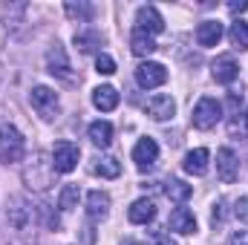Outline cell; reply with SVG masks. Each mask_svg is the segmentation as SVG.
<instances>
[{
  "mask_svg": "<svg viewBox=\"0 0 248 245\" xmlns=\"http://www.w3.org/2000/svg\"><path fill=\"white\" fill-rule=\"evenodd\" d=\"M20 179L23 184L32 190V193H46L52 182H55V165H52V156L49 153H32L20 170Z\"/></svg>",
  "mask_w": 248,
  "mask_h": 245,
  "instance_id": "obj_1",
  "label": "cell"
},
{
  "mask_svg": "<svg viewBox=\"0 0 248 245\" xmlns=\"http://www.w3.org/2000/svg\"><path fill=\"white\" fill-rule=\"evenodd\" d=\"M26 156V141L23 133L15 124H3L0 127V162L3 165H17Z\"/></svg>",
  "mask_w": 248,
  "mask_h": 245,
  "instance_id": "obj_2",
  "label": "cell"
},
{
  "mask_svg": "<svg viewBox=\"0 0 248 245\" xmlns=\"http://www.w3.org/2000/svg\"><path fill=\"white\" fill-rule=\"evenodd\" d=\"M29 101H32V110H35L44 122H52V119H58V113H61L58 92L49 90V87H35V90L29 92Z\"/></svg>",
  "mask_w": 248,
  "mask_h": 245,
  "instance_id": "obj_3",
  "label": "cell"
},
{
  "mask_svg": "<svg viewBox=\"0 0 248 245\" xmlns=\"http://www.w3.org/2000/svg\"><path fill=\"white\" fill-rule=\"evenodd\" d=\"M222 119V107H219V101L217 98H199V104L193 107V127L196 130H211V127H217Z\"/></svg>",
  "mask_w": 248,
  "mask_h": 245,
  "instance_id": "obj_4",
  "label": "cell"
},
{
  "mask_svg": "<svg viewBox=\"0 0 248 245\" xmlns=\"http://www.w3.org/2000/svg\"><path fill=\"white\" fill-rule=\"evenodd\" d=\"M168 81V69L162 66V63L156 61H144L136 66V84L141 87V90H156V87H162Z\"/></svg>",
  "mask_w": 248,
  "mask_h": 245,
  "instance_id": "obj_5",
  "label": "cell"
},
{
  "mask_svg": "<svg viewBox=\"0 0 248 245\" xmlns=\"http://www.w3.org/2000/svg\"><path fill=\"white\" fill-rule=\"evenodd\" d=\"M78 159H81V150H78V144H72V141H58L55 150H52L55 173H72V170L78 168Z\"/></svg>",
  "mask_w": 248,
  "mask_h": 245,
  "instance_id": "obj_6",
  "label": "cell"
},
{
  "mask_svg": "<svg viewBox=\"0 0 248 245\" xmlns=\"http://www.w3.org/2000/svg\"><path fill=\"white\" fill-rule=\"evenodd\" d=\"M133 162H136V168H139L141 173L153 170L156 162H159V144H156L153 138H139L136 147H133Z\"/></svg>",
  "mask_w": 248,
  "mask_h": 245,
  "instance_id": "obj_7",
  "label": "cell"
},
{
  "mask_svg": "<svg viewBox=\"0 0 248 245\" xmlns=\"http://www.w3.org/2000/svg\"><path fill=\"white\" fill-rule=\"evenodd\" d=\"M46 69H49L55 78L66 81V84H72V81H75L72 66H69V58H66V52H63L61 44H52V46H49V52H46Z\"/></svg>",
  "mask_w": 248,
  "mask_h": 245,
  "instance_id": "obj_8",
  "label": "cell"
},
{
  "mask_svg": "<svg viewBox=\"0 0 248 245\" xmlns=\"http://www.w3.org/2000/svg\"><path fill=\"white\" fill-rule=\"evenodd\" d=\"M217 176L225 184H231V182L240 179V159H237V153H234L231 147L217 150Z\"/></svg>",
  "mask_w": 248,
  "mask_h": 245,
  "instance_id": "obj_9",
  "label": "cell"
},
{
  "mask_svg": "<svg viewBox=\"0 0 248 245\" xmlns=\"http://www.w3.org/2000/svg\"><path fill=\"white\" fill-rule=\"evenodd\" d=\"M9 222H12V228L17 231V234H26L29 231V225H32V208L20 199V196H12L9 199Z\"/></svg>",
  "mask_w": 248,
  "mask_h": 245,
  "instance_id": "obj_10",
  "label": "cell"
},
{
  "mask_svg": "<svg viewBox=\"0 0 248 245\" xmlns=\"http://www.w3.org/2000/svg\"><path fill=\"white\" fill-rule=\"evenodd\" d=\"M211 75L217 84H234L240 75V63L234 61V55H217V61L211 63Z\"/></svg>",
  "mask_w": 248,
  "mask_h": 245,
  "instance_id": "obj_11",
  "label": "cell"
},
{
  "mask_svg": "<svg viewBox=\"0 0 248 245\" xmlns=\"http://www.w3.org/2000/svg\"><path fill=\"white\" fill-rule=\"evenodd\" d=\"M136 29H141V32H147V35H159V32L165 29V20H162L159 9H156V6H141V9L136 12Z\"/></svg>",
  "mask_w": 248,
  "mask_h": 245,
  "instance_id": "obj_12",
  "label": "cell"
},
{
  "mask_svg": "<svg viewBox=\"0 0 248 245\" xmlns=\"http://www.w3.org/2000/svg\"><path fill=\"white\" fill-rule=\"evenodd\" d=\"M147 116L153 119V122H168V119H173V113H176V101L170 98V95H153V98H147Z\"/></svg>",
  "mask_w": 248,
  "mask_h": 245,
  "instance_id": "obj_13",
  "label": "cell"
},
{
  "mask_svg": "<svg viewBox=\"0 0 248 245\" xmlns=\"http://www.w3.org/2000/svg\"><path fill=\"white\" fill-rule=\"evenodd\" d=\"M87 214H90L93 222L107 219V214H110V193H104V190H90V193H87Z\"/></svg>",
  "mask_w": 248,
  "mask_h": 245,
  "instance_id": "obj_14",
  "label": "cell"
},
{
  "mask_svg": "<svg viewBox=\"0 0 248 245\" xmlns=\"http://www.w3.org/2000/svg\"><path fill=\"white\" fill-rule=\"evenodd\" d=\"M168 228L170 231H176V234H196V216H193V211H187V208H176V211H170V219H168Z\"/></svg>",
  "mask_w": 248,
  "mask_h": 245,
  "instance_id": "obj_15",
  "label": "cell"
},
{
  "mask_svg": "<svg viewBox=\"0 0 248 245\" xmlns=\"http://www.w3.org/2000/svg\"><path fill=\"white\" fill-rule=\"evenodd\" d=\"M222 38V23L219 20H202L196 26V44L199 46H217Z\"/></svg>",
  "mask_w": 248,
  "mask_h": 245,
  "instance_id": "obj_16",
  "label": "cell"
},
{
  "mask_svg": "<svg viewBox=\"0 0 248 245\" xmlns=\"http://www.w3.org/2000/svg\"><path fill=\"white\" fill-rule=\"evenodd\" d=\"M101 44H104V38H101V32H98V29H93V26H84V29H78V32H75V46H78L84 55H90V52L101 49Z\"/></svg>",
  "mask_w": 248,
  "mask_h": 245,
  "instance_id": "obj_17",
  "label": "cell"
},
{
  "mask_svg": "<svg viewBox=\"0 0 248 245\" xmlns=\"http://www.w3.org/2000/svg\"><path fill=\"white\" fill-rule=\"evenodd\" d=\"M93 104H95L101 113L116 110V107H119V90H116V87H110V84L95 87V90H93Z\"/></svg>",
  "mask_w": 248,
  "mask_h": 245,
  "instance_id": "obj_18",
  "label": "cell"
},
{
  "mask_svg": "<svg viewBox=\"0 0 248 245\" xmlns=\"http://www.w3.org/2000/svg\"><path fill=\"white\" fill-rule=\"evenodd\" d=\"M208 165H211V153L205 147H196L185 156V173H190V176H205Z\"/></svg>",
  "mask_w": 248,
  "mask_h": 245,
  "instance_id": "obj_19",
  "label": "cell"
},
{
  "mask_svg": "<svg viewBox=\"0 0 248 245\" xmlns=\"http://www.w3.org/2000/svg\"><path fill=\"white\" fill-rule=\"evenodd\" d=\"M153 216H156V205H153L150 199H136V202L130 205V211H127V219H130L133 225H147Z\"/></svg>",
  "mask_w": 248,
  "mask_h": 245,
  "instance_id": "obj_20",
  "label": "cell"
},
{
  "mask_svg": "<svg viewBox=\"0 0 248 245\" xmlns=\"http://www.w3.org/2000/svg\"><path fill=\"white\" fill-rule=\"evenodd\" d=\"M130 49H133V55L147 58V55H153V52H156V41H153V35H147V32H141V29H136V32L130 35Z\"/></svg>",
  "mask_w": 248,
  "mask_h": 245,
  "instance_id": "obj_21",
  "label": "cell"
},
{
  "mask_svg": "<svg viewBox=\"0 0 248 245\" xmlns=\"http://www.w3.org/2000/svg\"><path fill=\"white\" fill-rule=\"evenodd\" d=\"M90 170H93L95 176H101V179H116V176L122 173V165H119L113 156H98Z\"/></svg>",
  "mask_w": 248,
  "mask_h": 245,
  "instance_id": "obj_22",
  "label": "cell"
},
{
  "mask_svg": "<svg viewBox=\"0 0 248 245\" xmlns=\"http://www.w3.org/2000/svg\"><path fill=\"white\" fill-rule=\"evenodd\" d=\"M87 133H90V141L95 147H110V141H113V124L110 122H93Z\"/></svg>",
  "mask_w": 248,
  "mask_h": 245,
  "instance_id": "obj_23",
  "label": "cell"
},
{
  "mask_svg": "<svg viewBox=\"0 0 248 245\" xmlns=\"http://www.w3.org/2000/svg\"><path fill=\"white\" fill-rule=\"evenodd\" d=\"M165 193H168V199H173V202H187L190 199V193H193V187L187 182H182V179H168L165 182Z\"/></svg>",
  "mask_w": 248,
  "mask_h": 245,
  "instance_id": "obj_24",
  "label": "cell"
},
{
  "mask_svg": "<svg viewBox=\"0 0 248 245\" xmlns=\"http://www.w3.org/2000/svg\"><path fill=\"white\" fill-rule=\"evenodd\" d=\"M228 41H231L234 49L246 52L248 49V23L246 20H234V23H231V29H228Z\"/></svg>",
  "mask_w": 248,
  "mask_h": 245,
  "instance_id": "obj_25",
  "label": "cell"
},
{
  "mask_svg": "<svg viewBox=\"0 0 248 245\" xmlns=\"http://www.w3.org/2000/svg\"><path fill=\"white\" fill-rule=\"evenodd\" d=\"M78 184H63L61 196H58V208L61 211H72V208H78Z\"/></svg>",
  "mask_w": 248,
  "mask_h": 245,
  "instance_id": "obj_26",
  "label": "cell"
},
{
  "mask_svg": "<svg viewBox=\"0 0 248 245\" xmlns=\"http://www.w3.org/2000/svg\"><path fill=\"white\" fill-rule=\"evenodd\" d=\"M63 9L69 17H78L81 23H90V17H93V6H87V3H66Z\"/></svg>",
  "mask_w": 248,
  "mask_h": 245,
  "instance_id": "obj_27",
  "label": "cell"
},
{
  "mask_svg": "<svg viewBox=\"0 0 248 245\" xmlns=\"http://www.w3.org/2000/svg\"><path fill=\"white\" fill-rule=\"evenodd\" d=\"M95 72H98V75H113V72H116V61H113L107 52H98V58H95Z\"/></svg>",
  "mask_w": 248,
  "mask_h": 245,
  "instance_id": "obj_28",
  "label": "cell"
},
{
  "mask_svg": "<svg viewBox=\"0 0 248 245\" xmlns=\"http://www.w3.org/2000/svg\"><path fill=\"white\" fill-rule=\"evenodd\" d=\"M234 216L248 225V196H240V199L234 202Z\"/></svg>",
  "mask_w": 248,
  "mask_h": 245,
  "instance_id": "obj_29",
  "label": "cell"
},
{
  "mask_svg": "<svg viewBox=\"0 0 248 245\" xmlns=\"http://www.w3.org/2000/svg\"><path fill=\"white\" fill-rule=\"evenodd\" d=\"M222 219H225V199H217L214 202V211H211V222L214 225H222Z\"/></svg>",
  "mask_w": 248,
  "mask_h": 245,
  "instance_id": "obj_30",
  "label": "cell"
},
{
  "mask_svg": "<svg viewBox=\"0 0 248 245\" xmlns=\"http://www.w3.org/2000/svg\"><path fill=\"white\" fill-rule=\"evenodd\" d=\"M153 245H176V243L170 240V234H162V231H156V234H153Z\"/></svg>",
  "mask_w": 248,
  "mask_h": 245,
  "instance_id": "obj_31",
  "label": "cell"
},
{
  "mask_svg": "<svg viewBox=\"0 0 248 245\" xmlns=\"http://www.w3.org/2000/svg\"><path fill=\"white\" fill-rule=\"evenodd\" d=\"M231 245H248V231H234Z\"/></svg>",
  "mask_w": 248,
  "mask_h": 245,
  "instance_id": "obj_32",
  "label": "cell"
},
{
  "mask_svg": "<svg viewBox=\"0 0 248 245\" xmlns=\"http://www.w3.org/2000/svg\"><path fill=\"white\" fill-rule=\"evenodd\" d=\"M228 9H231L234 15H240V12H246V9H248V3H246V0H231V3H228Z\"/></svg>",
  "mask_w": 248,
  "mask_h": 245,
  "instance_id": "obj_33",
  "label": "cell"
},
{
  "mask_svg": "<svg viewBox=\"0 0 248 245\" xmlns=\"http://www.w3.org/2000/svg\"><path fill=\"white\" fill-rule=\"evenodd\" d=\"M6 44V26H3V20H0V46Z\"/></svg>",
  "mask_w": 248,
  "mask_h": 245,
  "instance_id": "obj_34",
  "label": "cell"
},
{
  "mask_svg": "<svg viewBox=\"0 0 248 245\" xmlns=\"http://www.w3.org/2000/svg\"><path fill=\"white\" fill-rule=\"evenodd\" d=\"M122 245H139V243H136V240H124Z\"/></svg>",
  "mask_w": 248,
  "mask_h": 245,
  "instance_id": "obj_35",
  "label": "cell"
},
{
  "mask_svg": "<svg viewBox=\"0 0 248 245\" xmlns=\"http://www.w3.org/2000/svg\"><path fill=\"white\" fill-rule=\"evenodd\" d=\"M246 130H248V110H246Z\"/></svg>",
  "mask_w": 248,
  "mask_h": 245,
  "instance_id": "obj_36",
  "label": "cell"
}]
</instances>
